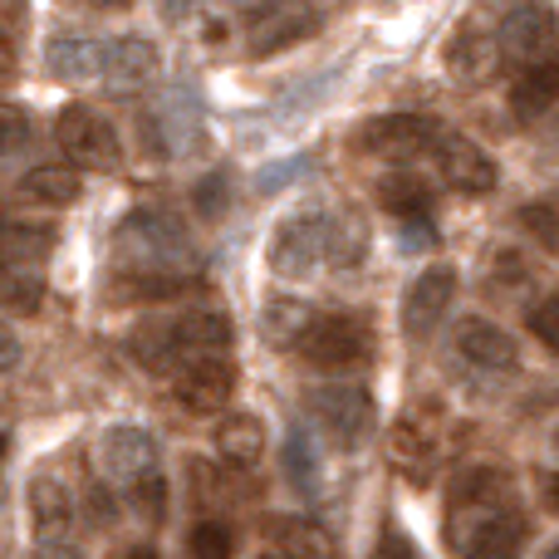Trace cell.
<instances>
[{"mask_svg":"<svg viewBox=\"0 0 559 559\" xmlns=\"http://www.w3.org/2000/svg\"><path fill=\"white\" fill-rule=\"evenodd\" d=\"M447 540L462 559H515L525 545V521L515 511L511 476L472 472L452 496V525Z\"/></svg>","mask_w":559,"mask_h":559,"instance_id":"6da1fadb","label":"cell"},{"mask_svg":"<svg viewBox=\"0 0 559 559\" xmlns=\"http://www.w3.org/2000/svg\"><path fill=\"white\" fill-rule=\"evenodd\" d=\"M114 251L123 271H157V275H192L197 246L187 226L167 212H128L114 231Z\"/></svg>","mask_w":559,"mask_h":559,"instance_id":"7a4b0ae2","label":"cell"},{"mask_svg":"<svg viewBox=\"0 0 559 559\" xmlns=\"http://www.w3.org/2000/svg\"><path fill=\"white\" fill-rule=\"evenodd\" d=\"M55 138H59V147H64L69 163L88 167V173H114V167L123 163V143H118L114 123H108L104 114H94V108H84V104H74V108L59 114Z\"/></svg>","mask_w":559,"mask_h":559,"instance_id":"3957f363","label":"cell"},{"mask_svg":"<svg viewBox=\"0 0 559 559\" xmlns=\"http://www.w3.org/2000/svg\"><path fill=\"white\" fill-rule=\"evenodd\" d=\"M437 143H442V123L427 114H383L358 128V147L388 163H413L423 153H437Z\"/></svg>","mask_w":559,"mask_h":559,"instance_id":"277c9868","label":"cell"},{"mask_svg":"<svg viewBox=\"0 0 559 559\" xmlns=\"http://www.w3.org/2000/svg\"><path fill=\"white\" fill-rule=\"evenodd\" d=\"M555 35H559V20H555L550 0H515V5L501 15V25H496L501 59L525 64V69L540 64V59H550Z\"/></svg>","mask_w":559,"mask_h":559,"instance_id":"5b68a950","label":"cell"},{"mask_svg":"<svg viewBox=\"0 0 559 559\" xmlns=\"http://www.w3.org/2000/svg\"><path fill=\"white\" fill-rule=\"evenodd\" d=\"M324 241H329V216H319V212L285 216L271 236V271L280 280L309 275L314 261H324Z\"/></svg>","mask_w":559,"mask_h":559,"instance_id":"8992f818","label":"cell"},{"mask_svg":"<svg viewBox=\"0 0 559 559\" xmlns=\"http://www.w3.org/2000/svg\"><path fill=\"white\" fill-rule=\"evenodd\" d=\"M309 413L319 417V427H324L338 447H358L364 432L373 427V397L354 383H329V388H314Z\"/></svg>","mask_w":559,"mask_h":559,"instance_id":"52a82bcc","label":"cell"},{"mask_svg":"<svg viewBox=\"0 0 559 559\" xmlns=\"http://www.w3.org/2000/svg\"><path fill=\"white\" fill-rule=\"evenodd\" d=\"M299 354L314 368H354L368 358V329L354 314H319L314 329L299 338Z\"/></svg>","mask_w":559,"mask_h":559,"instance_id":"ba28073f","label":"cell"},{"mask_svg":"<svg viewBox=\"0 0 559 559\" xmlns=\"http://www.w3.org/2000/svg\"><path fill=\"white\" fill-rule=\"evenodd\" d=\"M319 29V10L309 0H275V5H255L251 20V55H280V49L299 45Z\"/></svg>","mask_w":559,"mask_h":559,"instance_id":"9c48e42d","label":"cell"},{"mask_svg":"<svg viewBox=\"0 0 559 559\" xmlns=\"http://www.w3.org/2000/svg\"><path fill=\"white\" fill-rule=\"evenodd\" d=\"M236 393V364H226L222 354H206V358H192V364L177 373V403L197 417H212L231 403Z\"/></svg>","mask_w":559,"mask_h":559,"instance_id":"30bf717a","label":"cell"},{"mask_svg":"<svg viewBox=\"0 0 559 559\" xmlns=\"http://www.w3.org/2000/svg\"><path fill=\"white\" fill-rule=\"evenodd\" d=\"M437 167H442L447 182L466 197H486V192H496V182H501L496 157L462 133H442V143H437Z\"/></svg>","mask_w":559,"mask_h":559,"instance_id":"8fae6325","label":"cell"},{"mask_svg":"<svg viewBox=\"0 0 559 559\" xmlns=\"http://www.w3.org/2000/svg\"><path fill=\"white\" fill-rule=\"evenodd\" d=\"M496 69H501V39H496V29L481 25V20L456 25V35L447 39V74H452L456 84L476 88V84H486Z\"/></svg>","mask_w":559,"mask_h":559,"instance_id":"7c38bea8","label":"cell"},{"mask_svg":"<svg viewBox=\"0 0 559 559\" xmlns=\"http://www.w3.org/2000/svg\"><path fill=\"white\" fill-rule=\"evenodd\" d=\"M452 299H456V271L452 265H432V271H423L403 295V329L413 338H427L447 319Z\"/></svg>","mask_w":559,"mask_h":559,"instance_id":"4fadbf2b","label":"cell"},{"mask_svg":"<svg viewBox=\"0 0 559 559\" xmlns=\"http://www.w3.org/2000/svg\"><path fill=\"white\" fill-rule=\"evenodd\" d=\"M98 462H104L108 476L133 486L138 476L157 472V442L143 427H108V432L98 437Z\"/></svg>","mask_w":559,"mask_h":559,"instance_id":"5bb4252c","label":"cell"},{"mask_svg":"<svg viewBox=\"0 0 559 559\" xmlns=\"http://www.w3.org/2000/svg\"><path fill=\"white\" fill-rule=\"evenodd\" d=\"M456 348H462V354L472 358L476 368H486V373H506V368H515V358H521L515 338L506 334L501 324H491V319H476V314L456 324Z\"/></svg>","mask_w":559,"mask_h":559,"instance_id":"9a60e30c","label":"cell"},{"mask_svg":"<svg viewBox=\"0 0 559 559\" xmlns=\"http://www.w3.org/2000/svg\"><path fill=\"white\" fill-rule=\"evenodd\" d=\"M173 338L182 348V358H206L231 348L236 324L222 314V309H187L182 319H173Z\"/></svg>","mask_w":559,"mask_h":559,"instance_id":"2e32d148","label":"cell"},{"mask_svg":"<svg viewBox=\"0 0 559 559\" xmlns=\"http://www.w3.org/2000/svg\"><path fill=\"white\" fill-rule=\"evenodd\" d=\"M104 59H108V45L94 35H55L45 49V64L55 79H69V84H79V79H98L104 74Z\"/></svg>","mask_w":559,"mask_h":559,"instance_id":"e0dca14e","label":"cell"},{"mask_svg":"<svg viewBox=\"0 0 559 559\" xmlns=\"http://www.w3.org/2000/svg\"><path fill=\"white\" fill-rule=\"evenodd\" d=\"M212 442H216V452H222V466H231V472H251V466L261 462L265 427H261V417H251V413H226L222 423H216Z\"/></svg>","mask_w":559,"mask_h":559,"instance_id":"ac0fdd59","label":"cell"},{"mask_svg":"<svg viewBox=\"0 0 559 559\" xmlns=\"http://www.w3.org/2000/svg\"><path fill=\"white\" fill-rule=\"evenodd\" d=\"M393 462L397 472L407 476V481H432L437 472V437L432 427L423 423V417H403V423L393 427Z\"/></svg>","mask_w":559,"mask_h":559,"instance_id":"d6986e66","label":"cell"},{"mask_svg":"<svg viewBox=\"0 0 559 559\" xmlns=\"http://www.w3.org/2000/svg\"><path fill=\"white\" fill-rule=\"evenodd\" d=\"M197 280L192 275H157V271H118L108 275L104 295L114 305H153V299H177L187 295Z\"/></svg>","mask_w":559,"mask_h":559,"instance_id":"ffe728a7","label":"cell"},{"mask_svg":"<svg viewBox=\"0 0 559 559\" xmlns=\"http://www.w3.org/2000/svg\"><path fill=\"white\" fill-rule=\"evenodd\" d=\"M84 182H79V167H64V163H39L20 177V197L29 206H74Z\"/></svg>","mask_w":559,"mask_h":559,"instance_id":"44dd1931","label":"cell"},{"mask_svg":"<svg viewBox=\"0 0 559 559\" xmlns=\"http://www.w3.org/2000/svg\"><path fill=\"white\" fill-rule=\"evenodd\" d=\"M157 74V45L143 35H123V39H108V59H104V79L114 84L133 88V84H147Z\"/></svg>","mask_w":559,"mask_h":559,"instance_id":"7402d4cb","label":"cell"},{"mask_svg":"<svg viewBox=\"0 0 559 559\" xmlns=\"http://www.w3.org/2000/svg\"><path fill=\"white\" fill-rule=\"evenodd\" d=\"M29 521H35V531L45 535V540L64 535L69 521H74V496H69V486L55 481V476H35V481H29Z\"/></svg>","mask_w":559,"mask_h":559,"instance_id":"603a6c76","label":"cell"},{"mask_svg":"<svg viewBox=\"0 0 559 559\" xmlns=\"http://www.w3.org/2000/svg\"><path fill=\"white\" fill-rule=\"evenodd\" d=\"M378 206H383L388 216H397V222H417V216H432L437 192L423 182V177L393 173V177H383V182H378Z\"/></svg>","mask_w":559,"mask_h":559,"instance_id":"cb8c5ba5","label":"cell"},{"mask_svg":"<svg viewBox=\"0 0 559 559\" xmlns=\"http://www.w3.org/2000/svg\"><path fill=\"white\" fill-rule=\"evenodd\" d=\"M314 319H319V309L309 305V299L280 295V299H271V305H265L261 324H265V338H271L275 348H299V338L314 329Z\"/></svg>","mask_w":559,"mask_h":559,"instance_id":"d4e9b609","label":"cell"},{"mask_svg":"<svg viewBox=\"0 0 559 559\" xmlns=\"http://www.w3.org/2000/svg\"><path fill=\"white\" fill-rule=\"evenodd\" d=\"M271 535H275V550H285L289 559H334V540L314 521L280 515V521H271Z\"/></svg>","mask_w":559,"mask_h":559,"instance_id":"484cf974","label":"cell"},{"mask_svg":"<svg viewBox=\"0 0 559 559\" xmlns=\"http://www.w3.org/2000/svg\"><path fill=\"white\" fill-rule=\"evenodd\" d=\"M55 251V231L35 222H0V265H35Z\"/></svg>","mask_w":559,"mask_h":559,"instance_id":"4316f807","label":"cell"},{"mask_svg":"<svg viewBox=\"0 0 559 559\" xmlns=\"http://www.w3.org/2000/svg\"><path fill=\"white\" fill-rule=\"evenodd\" d=\"M128 348H133L138 364H143V368H157V373H167V368L182 364V348H177V338H173V319H153V324L133 329Z\"/></svg>","mask_w":559,"mask_h":559,"instance_id":"83f0119b","label":"cell"},{"mask_svg":"<svg viewBox=\"0 0 559 559\" xmlns=\"http://www.w3.org/2000/svg\"><path fill=\"white\" fill-rule=\"evenodd\" d=\"M555 98H559V79L550 69V59L531 64L521 79H515V88H511V104H515V114H521V118H540Z\"/></svg>","mask_w":559,"mask_h":559,"instance_id":"f1b7e54d","label":"cell"},{"mask_svg":"<svg viewBox=\"0 0 559 559\" xmlns=\"http://www.w3.org/2000/svg\"><path fill=\"white\" fill-rule=\"evenodd\" d=\"M368 251V226L358 222L354 212H334L329 216V241H324V255L338 265V271H348V265H358Z\"/></svg>","mask_w":559,"mask_h":559,"instance_id":"f546056e","label":"cell"},{"mask_svg":"<svg viewBox=\"0 0 559 559\" xmlns=\"http://www.w3.org/2000/svg\"><path fill=\"white\" fill-rule=\"evenodd\" d=\"M280 462H285V481L295 486L299 496H314L319 491V456H314V442H309L305 427H289Z\"/></svg>","mask_w":559,"mask_h":559,"instance_id":"4dcf8cb0","label":"cell"},{"mask_svg":"<svg viewBox=\"0 0 559 559\" xmlns=\"http://www.w3.org/2000/svg\"><path fill=\"white\" fill-rule=\"evenodd\" d=\"M45 305V280L25 265H0V309L10 314H39Z\"/></svg>","mask_w":559,"mask_h":559,"instance_id":"1f68e13d","label":"cell"},{"mask_svg":"<svg viewBox=\"0 0 559 559\" xmlns=\"http://www.w3.org/2000/svg\"><path fill=\"white\" fill-rule=\"evenodd\" d=\"M128 501H133V511H138V521L143 525H163L167 521V481H163V472L138 476V481L128 486Z\"/></svg>","mask_w":559,"mask_h":559,"instance_id":"d6a6232c","label":"cell"},{"mask_svg":"<svg viewBox=\"0 0 559 559\" xmlns=\"http://www.w3.org/2000/svg\"><path fill=\"white\" fill-rule=\"evenodd\" d=\"M187 555L192 559H231L236 555V535L226 521H197L187 535Z\"/></svg>","mask_w":559,"mask_h":559,"instance_id":"836d02e7","label":"cell"},{"mask_svg":"<svg viewBox=\"0 0 559 559\" xmlns=\"http://www.w3.org/2000/svg\"><path fill=\"white\" fill-rule=\"evenodd\" d=\"M525 324H531V334L540 338L550 354H559V295H545L540 305L525 309Z\"/></svg>","mask_w":559,"mask_h":559,"instance_id":"e575fe53","label":"cell"},{"mask_svg":"<svg viewBox=\"0 0 559 559\" xmlns=\"http://www.w3.org/2000/svg\"><path fill=\"white\" fill-rule=\"evenodd\" d=\"M521 226L545 246V251H559V212L555 206H545V202L521 206Z\"/></svg>","mask_w":559,"mask_h":559,"instance_id":"d590c367","label":"cell"},{"mask_svg":"<svg viewBox=\"0 0 559 559\" xmlns=\"http://www.w3.org/2000/svg\"><path fill=\"white\" fill-rule=\"evenodd\" d=\"M29 143V114L15 104H0V157L20 153Z\"/></svg>","mask_w":559,"mask_h":559,"instance_id":"8d00e7d4","label":"cell"},{"mask_svg":"<svg viewBox=\"0 0 559 559\" xmlns=\"http://www.w3.org/2000/svg\"><path fill=\"white\" fill-rule=\"evenodd\" d=\"M226 197H231L226 177H202V182H197V212H202V216L226 212Z\"/></svg>","mask_w":559,"mask_h":559,"instance_id":"74e56055","label":"cell"},{"mask_svg":"<svg viewBox=\"0 0 559 559\" xmlns=\"http://www.w3.org/2000/svg\"><path fill=\"white\" fill-rule=\"evenodd\" d=\"M368 559H417V555H413V545H407L403 531H383V540L373 545V555Z\"/></svg>","mask_w":559,"mask_h":559,"instance_id":"f35d334b","label":"cell"},{"mask_svg":"<svg viewBox=\"0 0 559 559\" xmlns=\"http://www.w3.org/2000/svg\"><path fill=\"white\" fill-rule=\"evenodd\" d=\"M88 515H94V525H108L118 515V501L108 486H94V491H88Z\"/></svg>","mask_w":559,"mask_h":559,"instance_id":"ab89813d","label":"cell"},{"mask_svg":"<svg viewBox=\"0 0 559 559\" xmlns=\"http://www.w3.org/2000/svg\"><path fill=\"white\" fill-rule=\"evenodd\" d=\"M521 275H525V265H521V255L515 251L491 255V285H506V280H521Z\"/></svg>","mask_w":559,"mask_h":559,"instance_id":"60d3db41","label":"cell"},{"mask_svg":"<svg viewBox=\"0 0 559 559\" xmlns=\"http://www.w3.org/2000/svg\"><path fill=\"white\" fill-rule=\"evenodd\" d=\"M15 364H20V338L10 334L5 324H0V373H10Z\"/></svg>","mask_w":559,"mask_h":559,"instance_id":"b9f144b4","label":"cell"},{"mask_svg":"<svg viewBox=\"0 0 559 559\" xmlns=\"http://www.w3.org/2000/svg\"><path fill=\"white\" fill-rule=\"evenodd\" d=\"M35 559H84L79 555V545H64V540H45L35 550Z\"/></svg>","mask_w":559,"mask_h":559,"instance_id":"7bdbcfd3","label":"cell"},{"mask_svg":"<svg viewBox=\"0 0 559 559\" xmlns=\"http://www.w3.org/2000/svg\"><path fill=\"white\" fill-rule=\"evenodd\" d=\"M157 10H163L167 20H182L187 10H192V0H157Z\"/></svg>","mask_w":559,"mask_h":559,"instance_id":"ee69618b","label":"cell"},{"mask_svg":"<svg viewBox=\"0 0 559 559\" xmlns=\"http://www.w3.org/2000/svg\"><path fill=\"white\" fill-rule=\"evenodd\" d=\"M545 506L559 515V472L555 476H545Z\"/></svg>","mask_w":559,"mask_h":559,"instance_id":"f6af8a7d","label":"cell"},{"mask_svg":"<svg viewBox=\"0 0 559 559\" xmlns=\"http://www.w3.org/2000/svg\"><path fill=\"white\" fill-rule=\"evenodd\" d=\"M128 559H157L153 545H138V550H128Z\"/></svg>","mask_w":559,"mask_h":559,"instance_id":"bcb514c9","label":"cell"},{"mask_svg":"<svg viewBox=\"0 0 559 559\" xmlns=\"http://www.w3.org/2000/svg\"><path fill=\"white\" fill-rule=\"evenodd\" d=\"M88 5H98V10H123L128 0H88Z\"/></svg>","mask_w":559,"mask_h":559,"instance_id":"7dc6e473","label":"cell"},{"mask_svg":"<svg viewBox=\"0 0 559 559\" xmlns=\"http://www.w3.org/2000/svg\"><path fill=\"white\" fill-rule=\"evenodd\" d=\"M255 559H289V555H285V550H275V545H271V550H261Z\"/></svg>","mask_w":559,"mask_h":559,"instance_id":"c3c4849f","label":"cell"},{"mask_svg":"<svg viewBox=\"0 0 559 559\" xmlns=\"http://www.w3.org/2000/svg\"><path fill=\"white\" fill-rule=\"evenodd\" d=\"M550 69H555V79H559V49H555V55H550Z\"/></svg>","mask_w":559,"mask_h":559,"instance_id":"681fc988","label":"cell"},{"mask_svg":"<svg viewBox=\"0 0 559 559\" xmlns=\"http://www.w3.org/2000/svg\"><path fill=\"white\" fill-rule=\"evenodd\" d=\"M550 447H555V456H559V427H555V437H550Z\"/></svg>","mask_w":559,"mask_h":559,"instance_id":"f907efd6","label":"cell"},{"mask_svg":"<svg viewBox=\"0 0 559 559\" xmlns=\"http://www.w3.org/2000/svg\"><path fill=\"white\" fill-rule=\"evenodd\" d=\"M545 559H559V545H555V550H550V555H545Z\"/></svg>","mask_w":559,"mask_h":559,"instance_id":"816d5d0a","label":"cell"},{"mask_svg":"<svg viewBox=\"0 0 559 559\" xmlns=\"http://www.w3.org/2000/svg\"><path fill=\"white\" fill-rule=\"evenodd\" d=\"M0 456H5V437H0Z\"/></svg>","mask_w":559,"mask_h":559,"instance_id":"f5cc1de1","label":"cell"},{"mask_svg":"<svg viewBox=\"0 0 559 559\" xmlns=\"http://www.w3.org/2000/svg\"><path fill=\"white\" fill-rule=\"evenodd\" d=\"M236 5H251V0H236Z\"/></svg>","mask_w":559,"mask_h":559,"instance_id":"db71d44e","label":"cell"},{"mask_svg":"<svg viewBox=\"0 0 559 559\" xmlns=\"http://www.w3.org/2000/svg\"><path fill=\"white\" fill-rule=\"evenodd\" d=\"M0 496H5V486H0Z\"/></svg>","mask_w":559,"mask_h":559,"instance_id":"11a10c76","label":"cell"}]
</instances>
